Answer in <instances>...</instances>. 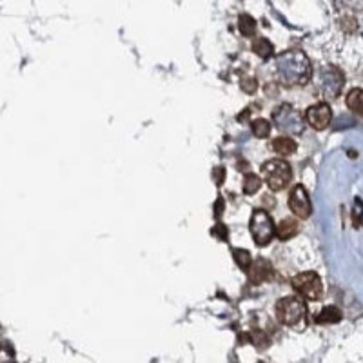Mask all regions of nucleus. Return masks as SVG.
<instances>
[{
  "mask_svg": "<svg viewBox=\"0 0 363 363\" xmlns=\"http://www.w3.org/2000/svg\"><path fill=\"white\" fill-rule=\"evenodd\" d=\"M276 76L284 86H305L312 76L311 60L304 51H285L276 58Z\"/></svg>",
  "mask_w": 363,
  "mask_h": 363,
  "instance_id": "f257e3e1",
  "label": "nucleus"
},
{
  "mask_svg": "<svg viewBox=\"0 0 363 363\" xmlns=\"http://www.w3.org/2000/svg\"><path fill=\"white\" fill-rule=\"evenodd\" d=\"M305 312H307V307L304 300L298 296H287L276 304V318L280 324L287 327H298L304 322Z\"/></svg>",
  "mask_w": 363,
  "mask_h": 363,
  "instance_id": "f03ea898",
  "label": "nucleus"
},
{
  "mask_svg": "<svg viewBox=\"0 0 363 363\" xmlns=\"http://www.w3.org/2000/svg\"><path fill=\"white\" fill-rule=\"evenodd\" d=\"M262 173L265 176V184L271 191H282L285 189L292 180V169L285 160H269L262 165Z\"/></svg>",
  "mask_w": 363,
  "mask_h": 363,
  "instance_id": "7ed1b4c3",
  "label": "nucleus"
},
{
  "mask_svg": "<svg viewBox=\"0 0 363 363\" xmlns=\"http://www.w3.org/2000/svg\"><path fill=\"white\" fill-rule=\"evenodd\" d=\"M344 78H345L344 73L339 71L338 68H334V66H324V68H319L318 73H316L318 91L331 100L338 98V95L341 93L344 84H345Z\"/></svg>",
  "mask_w": 363,
  "mask_h": 363,
  "instance_id": "20e7f679",
  "label": "nucleus"
},
{
  "mask_svg": "<svg viewBox=\"0 0 363 363\" xmlns=\"http://www.w3.org/2000/svg\"><path fill=\"white\" fill-rule=\"evenodd\" d=\"M272 124L289 135H302L305 129L304 118L292 105L282 104L272 111Z\"/></svg>",
  "mask_w": 363,
  "mask_h": 363,
  "instance_id": "39448f33",
  "label": "nucleus"
},
{
  "mask_svg": "<svg viewBox=\"0 0 363 363\" xmlns=\"http://www.w3.org/2000/svg\"><path fill=\"white\" fill-rule=\"evenodd\" d=\"M274 222H272L271 215L264 211V209H256L251 216V234L254 238L256 245L265 247L272 242L274 238Z\"/></svg>",
  "mask_w": 363,
  "mask_h": 363,
  "instance_id": "423d86ee",
  "label": "nucleus"
},
{
  "mask_svg": "<svg viewBox=\"0 0 363 363\" xmlns=\"http://www.w3.org/2000/svg\"><path fill=\"white\" fill-rule=\"evenodd\" d=\"M292 287L302 298L309 302H316L324 294V284L316 272H302L292 278Z\"/></svg>",
  "mask_w": 363,
  "mask_h": 363,
  "instance_id": "0eeeda50",
  "label": "nucleus"
},
{
  "mask_svg": "<svg viewBox=\"0 0 363 363\" xmlns=\"http://www.w3.org/2000/svg\"><path fill=\"white\" fill-rule=\"evenodd\" d=\"M289 207H291L292 215H296L298 218L305 220L312 215V204L309 198V193L304 185H296L289 195Z\"/></svg>",
  "mask_w": 363,
  "mask_h": 363,
  "instance_id": "6e6552de",
  "label": "nucleus"
},
{
  "mask_svg": "<svg viewBox=\"0 0 363 363\" xmlns=\"http://www.w3.org/2000/svg\"><path fill=\"white\" fill-rule=\"evenodd\" d=\"M331 120H332V111L331 108H329V104H325V102L311 105V108L307 109V122L316 131L327 129L329 124H331Z\"/></svg>",
  "mask_w": 363,
  "mask_h": 363,
  "instance_id": "1a4fd4ad",
  "label": "nucleus"
},
{
  "mask_svg": "<svg viewBox=\"0 0 363 363\" xmlns=\"http://www.w3.org/2000/svg\"><path fill=\"white\" fill-rule=\"evenodd\" d=\"M247 274L249 280L252 284H264V282H269L274 276V269H272V264L265 258H258L254 262H251V265L247 267Z\"/></svg>",
  "mask_w": 363,
  "mask_h": 363,
  "instance_id": "9d476101",
  "label": "nucleus"
},
{
  "mask_svg": "<svg viewBox=\"0 0 363 363\" xmlns=\"http://www.w3.org/2000/svg\"><path fill=\"white\" fill-rule=\"evenodd\" d=\"M300 232V225L296 220L292 218H285L280 222V225H276L274 227V234H278V238L282 240V242H285V240H291L292 236H296Z\"/></svg>",
  "mask_w": 363,
  "mask_h": 363,
  "instance_id": "9b49d317",
  "label": "nucleus"
},
{
  "mask_svg": "<svg viewBox=\"0 0 363 363\" xmlns=\"http://www.w3.org/2000/svg\"><path fill=\"white\" fill-rule=\"evenodd\" d=\"M272 149H274V153H278L282 156H291L296 153L298 144L292 138H289V136H278V138L272 140Z\"/></svg>",
  "mask_w": 363,
  "mask_h": 363,
  "instance_id": "f8f14e48",
  "label": "nucleus"
},
{
  "mask_svg": "<svg viewBox=\"0 0 363 363\" xmlns=\"http://www.w3.org/2000/svg\"><path fill=\"white\" fill-rule=\"evenodd\" d=\"M339 319H341V312L338 307H325L316 316L314 322L316 324H338Z\"/></svg>",
  "mask_w": 363,
  "mask_h": 363,
  "instance_id": "ddd939ff",
  "label": "nucleus"
},
{
  "mask_svg": "<svg viewBox=\"0 0 363 363\" xmlns=\"http://www.w3.org/2000/svg\"><path fill=\"white\" fill-rule=\"evenodd\" d=\"M252 51L256 53V55L260 56V58H269V56L272 55V51H274V48H272V44L269 42L267 38H264V36H260V38H256L254 42H252Z\"/></svg>",
  "mask_w": 363,
  "mask_h": 363,
  "instance_id": "4468645a",
  "label": "nucleus"
},
{
  "mask_svg": "<svg viewBox=\"0 0 363 363\" xmlns=\"http://www.w3.org/2000/svg\"><path fill=\"white\" fill-rule=\"evenodd\" d=\"M238 29H240V33H242L244 36H252V35H254V31H256V20L252 18L251 15H247V13L240 15Z\"/></svg>",
  "mask_w": 363,
  "mask_h": 363,
  "instance_id": "2eb2a0df",
  "label": "nucleus"
},
{
  "mask_svg": "<svg viewBox=\"0 0 363 363\" xmlns=\"http://www.w3.org/2000/svg\"><path fill=\"white\" fill-rule=\"evenodd\" d=\"M260 187H262V180H260V176H256L254 173L245 175L244 184H242V189H244L245 195H254V193L260 191Z\"/></svg>",
  "mask_w": 363,
  "mask_h": 363,
  "instance_id": "dca6fc26",
  "label": "nucleus"
},
{
  "mask_svg": "<svg viewBox=\"0 0 363 363\" xmlns=\"http://www.w3.org/2000/svg\"><path fill=\"white\" fill-rule=\"evenodd\" d=\"M347 105L349 109H352L354 113L361 115L363 105H361V89H352L351 93L347 95Z\"/></svg>",
  "mask_w": 363,
  "mask_h": 363,
  "instance_id": "f3484780",
  "label": "nucleus"
},
{
  "mask_svg": "<svg viewBox=\"0 0 363 363\" xmlns=\"http://www.w3.org/2000/svg\"><path fill=\"white\" fill-rule=\"evenodd\" d=\"M251 127H252L254 136H258V138H267L269 133H271V124H269V120H264V118L254 120Z\"/></svg>",
  "mask_w": 363,
  "mask_h": 363,
  "instance_id": "a211bd4d",
  "label": "nucleus"
},
{
  "mask_svg": "<svg viewBox=\"0 0 363 363\" xmlns=\"http://www.w3.org/2000/svg\"><path fill=\"white\" fill-rule=\"evenodd\" d=\"M232 256H234V262L240 265V269L247 271V267L251 265V262H252L249 251H245V249H232Z\"/></svg>",
  "mask_w": 363,
  "mask_h": 363,
  "instance_id": "6ab92c4d",
  "label": "nucleus"
},
{
  "mask_svg": "<svg viewBox=\"0 0 363 363\" xmlns=\"http://www.w3.org/2000/svg\"><path fill=\"white\" fill-rule=\"evenodd\" d=\"M240 86H242V91L244 93L252 95V93L256 91V88H258V82H256V78H244Z\"/></svg>",
  "mask_w": 363,
  "mask_h": 363,
  "instance_id": "aec40b11",
  "label": "nucleus"
},
{
  "mask_svg": "<svg viewBox=\"0 0 363 363\" xmlns=\"http://www.w3.org/2000/svg\"><path fill=\"white\" fill-rule=\"evenodd\" d=\"M252 344H254L256 347L264 349V347H267V345H269V339H267V336H265L262 331H256L254 334H252Z\"/></svg>",
  "mask_w": 363,
  "mask_h": 363,
  "instance_id": "412c9836",
  "label": "nucleus"
},
{
  "mask_svg": "<svg viewBox=\"0 0 363 363\" xmlns=\"http://www.w3.org/2000/svg\"><path fill=\"white\" fill-rule=\"evenodd\" d=\"M211 234H212V236H216V238H218L220 242H227V227H225V225L216 224L215 227H212Z\"/></svg>",
  "mask_w": 363,
  "mask_h": 363,
  "instance_id": "4be33fe9",
  "label": "nucleus"
},
{
  "mask_svg": "<svg viewBox=\"0 0 363 363\" xmlns=\"http://www.w3.org/2000/svg\"><path fill=\"white\" fill-rule=\"evenodd\" d=\"M212 178H215V184L220 187L225 180V169L224 167H215L212 169Z\"/></svg>",
  "mask_w": 363,
  "mask_h": 363,
  "instance_id": "5701e85b",
  "label": "nucleus"
},
{
  "mask_svg": "<svg viewBox=\"0 0 363 363\" xmlns=\"http://www.w3.org/2000/svg\"><path fill=\"white\" fill-rule=\"evenodd\" d=\"M222 207H224V198H218V202H216V205H215V215H216V218H218L220 215H222Z\"/></svg>",
  "mask_w": 363,
  "mask_h": 363,
  "instance_id": "b1692460",
  "label": "nucleus"
}]
</instances>
